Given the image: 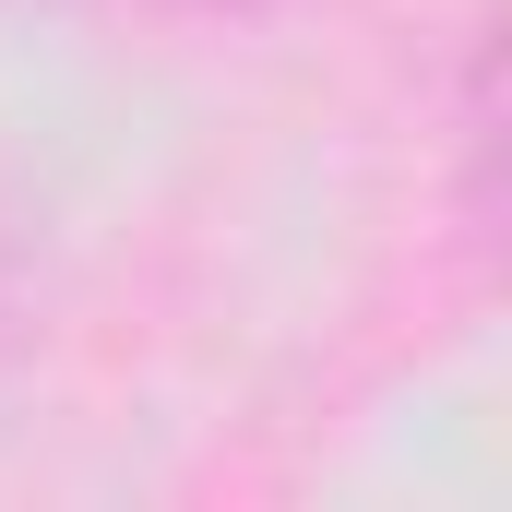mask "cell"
I'll list each match as a JSON object with an SVG mask.
<instances>
[{"label":"cell","mask_w":512,"mask_h":512,"mask_svg":"<svg viewBox=\"0 0 512 512\" xmlns=\"http://www.w3.org/2000/svg\"><path fill=\"white\" fill-rule=\"evenodd\" d=\"M84 12H120V24H239V12H274V0H84Z\"/></svg>","instance_id":"2"},{"label":"cell","mask_w":512,"mask_h":512,"mask_svg":"<svg viewBox=\"0 0 512 512\" xmlns=\"http://www.w3.org/2000/svg\"><path fill=\"white\" fill-rule=\"evenodd\" d=\"M12 334H24V203L0 179V358H12Z\"/></svg>","instance_id":"1"}]
</instances>
